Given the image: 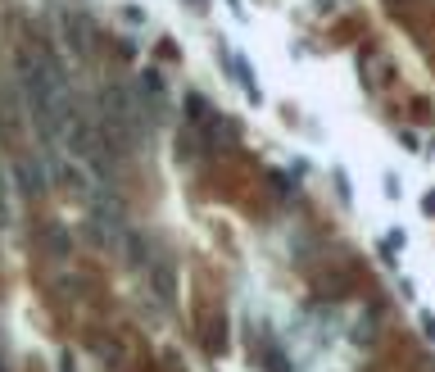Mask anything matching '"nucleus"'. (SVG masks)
<instances>
[{
  "label": "nucleus",
  "instance_id": "obj_1",
  "mask_svg": "<svg viewBox=\"0 0 435 372\" xmlns=\"http://www.w3.org/2000/svg\"><path fill=\"white\" fill-rule=\"evenodd\" d=\"M19 91H23V100H28V114H32L36 132H41L50 145L64 141L68 114H73L68 73L45 45H23L19 50Z\"/></svg>",
  "mask_w": 435,
  "mask_h": 372
},
{
  "label": "nucleus",
  "instance_id": "obj_2",
  "mask_svg": "<svg viewBox=\"0 0 435 372\" xmlns=\"http://www.w3.org/2000/svg\"><path fill=\"white\" fill-rule=\"evenodd\" d=\"M100 127H105V136L118 150H131V145L141 141V132H145V110L136 105V96H131L123 82H109L105 91H100Z\"/></svg>",
  "mask_w": 435,
  "mask_h": 372
},
{
  "label": "nucleus",
  "instance_id": "obj_3",
  "mask_svg": "<svg viewBox=\"0 0 435 372\" xmlns=\"http://www.w3.org/2000/svg\"><path fill=\"white\" fill-rule=\"evenodd\" d=\"M64 145H68V154H73L77 164H87V168H105L109 164V136H105V127H100L87 110H77V105H73V114H68Z\"/></svg>",
  "mask_w": 435,
  "mask_h": 372
},
{
  "label": "nucleus",
  "instance_id": "obj_4",
  "mask_svg": "<svg viewBox=\"0 0 435 372\" xmlns=\"http://www.w3.org/2000/svg\"><path fill=\"white\" fill-rule=\"evenodd\" d=\"M87 214H91V227H96V241L109 245V250H123L127 241V218H123V200L109 196V191H96L87 200Z\"/></svg>",
  "mask_w": 435,
  "mask_h": 372
},
{
  "label": "nucleus",
  "instance_id": "obj_5",
  "mask_svg": "<svg viewBox=\"0 0 435 372\" xmlns=\"http://www.w3.org/2000/svg\"><path fill=\"white\" fill-rule=\"evenodd\" d=\"M50 173H54V182L64 186L68 196H77L82 205H87V200L100 191V186L91 182V168H87V164H77L73 154H54V159H50Z\"/></svg>",
  "mask_w": 435,
  "mask_h": 372
},
{
  "label": "nucleus",
  "instance_id": "obj_6",
  "mask_svg": "<svg viewBox=\"0 0 435 372\" xmlns=\"http://www.w3.org/2000/svg\"><path fill=\"white\" fill-rule=\"evenodd\" d=\"M145 286H150V296H154L159 309H173V300H177V268H173V259H154V268L145 273Z\"/></svg>",
  "mask_w": 435,
  "mask_h": 372
},
{
  "label": "nucleus",
  "instance_id": "obj_7",
  "mask_svg": "<svg viewBox=\"0 0 435 372\" xmlns=\"http://www.w3.org/2000/svg\"><path fill=\"white\" fill-rule=\"evenodd\" d=\"M59 28H64L68 45H73L77 55H91V41H96V28H91V19L82 10H64L59 14Z\"/></svg>",
  "mask_w": 435,
  "mask_h": 372
},
{
  "label": "nucleus",
  "instance_id": "obj_8",
  "mask_svg": "<svg viewBox=\"0 0 435 372\" xmlns=\"http://www.w3.org/2000/svg\"><path fill=\"white\" fill-rule=\"evenodd\" d=\"M41 250L50 254L54 263H68L73 259V231H68L64 223H45L41 227Z\"/></svg>",
  "mask_w": 435,
  "mask_h": 372
},
{
  "label": "nucleus",
  "instance_id": "obj_9",
  "mask_svg": "<svg viewBox=\"0 0 435 372\" xmlns=\"http://www.w3.org/2000/svg\"><path fill=\"white\" fill-rule=\"evenodd\" d=\"M14 177H19V186H23V196H45V186H50V173L41 168V159H28L23 154L19 159V168H14Z\"/></svg>",
  "mask_w": 435,
  "mask_h": 372
},
{
  "label": "nucleus",
  "instance_id": "obj_10",
  "mask_svg": "<svg viewBox=\"0 0 435 372\" xmlns=\"http://www.w3.org/2000/svg\"><path fill=\"white\" fill-rule=\"evenodd\" d=\"M123 254H127V268H136V273H150L154 268V245L145 231H127V241H123Z\"/></svg>",
  "mask_w": 435,
  "mask_h": 372
},
{
  "label": "nucleus",
  "instance_id": "obj_11",
  "mask_svg": "<svg viewBox=\"0 0 435 372\" xmlns=\"http://www.w3.org/2000/svg\"><path fill=\"white\" fill-rule=\"evenodd\" d=\"M136 82H141V87H136V91H141V105L150 100V114L159 118V114H163V105H168V87H163V77L154 73V68H145V73L136 77Z\"/></svg>",
  "mask_w": 435,
  "mask_h": 372
},
{
  "label": "nucleus",
  "instance_id": "obj_12",
  "mask_svg": "<svg viewBox=\"0 0 435 372\" xmlns=\"http://www.w3.org/2000/svg\"><path fill=\"white\" fill-rule=\"evenodd\" d=\"M200 154H204V136H200V127L186 123V132H177V159H182V164H195Z\"/></svg>",
  "mask_w": 435,
  "mask_h": 372
},
{
  "label": "nucleus",
  "instance_id": "obj_13",
  "mask_svg": "<svg viewBox=\"0 0 435 372\" xmlns=\"http://www.w3.org/2000/svg\"><path fill=\"white\" fill-rule=\"evenodd\" d=\"M231 73H236V77H240V91H245V96H250V100H254V105H259V100H263V91H259V77H254V73H250V64H245V59H240V55H236V59H231Z\"/></svg>",
  "mask_w": 435,
  "mask_h": 372
},
{
  "label": "nucleus",
  "instance_id": "obj_14",
  "mask_svg": "<svg viewBox=\"0 0 435 372\" xmlns=\"http://www.w3.org/2000/svg\"><path fill=\"white\" fill-rule=\"evenodd\" d=\"M186 114H191V127H204L209 118H213V114H209V105H204V96H195V91H191V96H186Z\"/></svg>",
  "mask_w": 435,
  "mask_h": 372
},
{
  "label": "nucleus",
  "instance_id": "obj_15",
  "mask_svg": "<svg viewBox=\"0 0 435 372\" xmlns=\"http://www.w3.org/2000/svg\"><path fill=\"white\" fill-rule=\"evenodd\" d=\"M10 227V177H5V168H0V231Z\"/></svg>",
  "mask_w": 435,
  "mask_h": 372
},
{
  "label": "nucleus",
  "instance_id": "obj_16",
  "mask_svg": "<svg viewBox=\"0 0 435 372\" xmlns=\"http://www.w3.org/2000/svg\"><path fill=\"white\" fill-rule=\"evenodd\" d=\"M422 331H426V340H435V318L431 313H422Z\"/></svg>",
  "mask_w": 435,
  "mask_h": 372
},
{
  "label": "nucleus",
  "instance_id": "obj_17",
  "mask_svg": "<svg viewBox=\"0 0 435 372\" xmlns=\"http://www.w3.org/2000/svg\"><path fill=\"white\" fill-rule=\"evenodd\" d=\"M422 209H426V214H435V196H426V200H422Z\"/></svg>",
  "mask_w": 435,
  "mask_h": 372
},
{
  "label": "nucleus",
  "instance_id": "obj_18",
  "mask_svg": "<svg viewBox=\"0 0 435 372\" xmlns=\"http://www.w3.org/2000/svg\"><path fill=\"white\" fill-rule=\"evenodd\" d=\"M431 154H435V141H431Z\"/></svg>",
  "mask_w": 435,
  "mask_h": 372
}]
</instances>
